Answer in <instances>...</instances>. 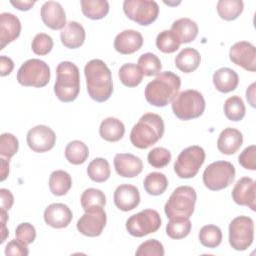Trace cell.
Instances as JSON below:
<instances>
[{"label": "cell", "instance_id": "6da1fadb", "mask_svg": "<svg viewBox=\"0 0 256 256\" xmlns=\"http://www.w3.org/2000/svg\"><path fill=\"white\" fill-rule=\"evenodd\" d=\"M87 92L96 102L107 101L113 93L111 71L100 59L90 60L84 67Z\"/></svg>", "mask_w": 256, "mask_h": 256}, {"label": "cell", "instance_id": "7a4b0ae2", "mask_svg": "<svg viewBox=\"0 0 256 256\" xmlns=\"http://www.w3.org/2000/svg\"><path fill=\"white\" fill-rule=\"evenodd\" d=\"M181 86L180 77L171 72L159 73L145 87L146 101L156 107H165L177 96Z\"/></svg>", "mask_w": 256, "mask_h": 256}, {"label": "cell", "instance_id": "3957f363", "mask_svg": "<svg viewBox=\"0 0 256 256\" xmlns=\"http://www.w3.org/2000/svg\"><path fill=\"white\" fill-rule=\"evenodd\" d=\"M164 121L155 113H145L133 126L130 141L139 149H147L156 144L164 134Z\"/></svg>", "mask_w": 256, "mask_h": 256}, {"label": "cell", "instance_id": "277c9868", "mask_svg": "<svg viewBox=\"0 0 256 256\" xmlns=\"http://www.w3.org/2000/svg\"><path fill=\"white\" fill-rule=\"evenodd\" d=\"M80 91V75L78 67L70 61H62L56 67L54 93L64 103L74 101Z\"/></svg>", "mask_w": 256, "mask_h": 256}, {"label": "cell", "instance_id": "5b68a950", "mask_svg": "<svg viewBox=\"0 0 256 256\" xmlns=\"http://www.w3.org/2000/svg\"><path fill=\"white\" fill-rule=\"evenodd\" d=\"M205 106L206 103L203 95L194 89L180 92L171 102L174 115L184 121L200 117L205 110Z\"/></svg>", "mask_w": 256, "mask_h": 256}, {"label": "cell", "instance_id": "8992f818", "mask_svg": "<svg viewBox=\"0 0 256 256\" xmlns=\"http://www.w3.org/2000/svg\"><path fill=\"white\" fill-rule=\"evenodd\" d=\"M196 191L191 186H179L177 187L164 206L166 216L170 218L185 217L189 218L195 208L196 203Z\"/></svg>", "mask_w": 256, "mask_h": 256}, {"label": "cell", "instance_id": "52a82bcc", "mask_svg": "<svg viewBox=\"0 0 256 256\" xmlns=\"http://www.w3.org/2000/svg\"><path fill=\"white\" fill-rule=\"evenodd\" d=\"M50 68L46 62L32 58L25 61L17 72V81L25 87L41 88L50 81Z\"/></svg>", "mask_w": 256, "mask_h": 256}, {"label": "cell", "instance_id": "ba28073f", "mask_svg": "<svg viewBox=\"0 0 256 256\" xmlns=\"http://www.w3.org/2000/svg\"><path fill=\"white\" fill-rule=\"evenodd\" d=\"M202 178L206 188L219 191L232 184L235 179V167L228 161H215L205 168Z\"/></svg>", "mask_w": 256, "mask_h": 256}, {"label": "cell", "instance_id": "9c48e42d", "mask_svg": "<svg viewBox=\"0 0 256 256\" xmlns=\"http://www.w3.org/2000/svg\"><path fill=\"white\" fill-rule=\"evenodd\" d=\"M205 151L198 145H192L180 152L175 163L174 171L179 178L189 179L196 176L205 161Z\"/></svg>", "mask_w": 256, "mask_h": 256}, {"label": "cell", "instance_id": "30bf717a", "mask_svg": "<svg viewBox=\"0 0 256 256\" xmlns=\"http://www.w3.org/2000/svg\"><path fill=\"white\" fill-rule=\"evenodd\" d=\"M161 226V217L156 210L144 209L130 216L126 221V230L131 236L144 237L155 233Z\"/></svg>", "mask_w": 256, "mask_h": 256}, {"label": "cell", "instance_id": "8fae6325", "mask_svg": "<svg viewBox=\"0 0 256 256\" xmlns=\"http://www.w3.org/2000/svg\"><path fill=\"white\" fill-rule=\"evenodd\" d=\"M254 239V222L248 216H238L229 224V244L237 251L248 249Z\"/></svg>", "mask_w": 256, "mask_h": 256}, {"label": "cell", "instance_id": "7c38bea8", "mask_svg": "<svg viewBox=\"0 0 256 256\" xmlns=\"http://www.w3.org/2000/svg\"><path fill=\"white\" fill-rule=\"evenodd\" d=\"M123 11L132 21L142 26H148L157 19L159 6L155 1L125 0L123 2Z\"/></svg>", "mask_w": 256, "mask_h": 256}, {"label": "cell", "instance_id": "4fadbf2b", "mask_svg": "<svg viewBox=\"0 0 256 256\" xmlns=\"http://www.w3.org/2000/svg\"><path fill=\"white\" fill-rule=\"evenodd\" d=\"M107 221L106 212L103 207H92L85 210V213L78 219L77 230L88 237L101 235Z\"/></svg>", "mask_w": 256, "mask_h": 256}, {"label": "cell", "instance_id": "5bb4252c", "mask_svg": "<svg viewBox=\"0 0 256 256\" xmlns=\"http://www.w3.org/2000/svg\"><path fill=\"white\" fill-rule=\"evenodd\" d=\"M27 145L36 153H44L51 150L56 143L54 131L46 125H37L31 128L26 136Z\"/></svg>", "mask_w": 256, "mask_h": 256}, {"label": "cell", "instance_id": "9a60e30c", "mask_svg": "<svg viewBox=\"0 0 256 256\" xmlns=\"http://www.w3.org/2000/svg\"><path fill=\"white\" fill-rule=\"evenodd\" d=\"M229 58L234 64L247 71H256V48L250 42L239 41L233 44L229 51Z\"/></svg>", "mask_w": 256, "mask_h": 256}, {"label": "cell", "instance_id": "2e32d148", "mask_svg": "<svg viewBox=\"0 0 256 256\" xmlns=\"http://www.w3.org/2000/svg\"><path fill=\"white\" fill-rule=\"evenodd\" d=\"M255 193L256 187L254 180L250 177H242L236 182L231 195L232 199L236 204L241 206H247L252 211H255Z\"/></svg>", "mask_w": 256, "mask_h": 256}, {"label": "cell", "instance_id": "e0dca14e", "mask_svg": "<svg viewBox=\"0 0 256 256\" xmlns=\"http://www.w3.org/2000/svg\"><path fill=\"white\" fill-rule=\"evenodd\" d=\"M43 23L52 30H62L66 26V14L59 2L47 1L40 11Z\"/></svg>", "mask_w": 256, "mask_h": 256}, {"label": "cell", "instance_id": "ac0fdd59", "mask_svg": "<svg viewBox=\"0 0 256 256\" xmlns=\"http://www.w3.org/2000/svg\"><path fill=\"white\" fill-rule=\"evenodd\" d=\"M116 173L124 178H134L143 170L142 160L131 153H118L114 157Z\"/></svg>", "mask_w": 256, "mask_h": 256}, {"label": "cell", "instance_id": "d6986e66", "mask_svg": "<svg viewBox=\"0 0 256 256\" xmlns=\"http://www.w3.org/2000/svg\"><path fill=\"white\" fill-rule=\"evenodd\" d=\"M114 204L124 212L135 209L140 203V193L136 186L121 184L114 191Z\"/></svg>", "mask_w": 256, "mask_h": 256}, {"label": "cell", "instance_id": "ffe728a7", "mask_svg": "<svg viewBox=\"0 0 256 256\" xmlns=\"http://www.w3.org/2000/svg\"><path fill=\"white\" fill-rule=\"evenodd\" d=\"M43 217L47 225L60 229L67 227L71 223L73 214L67 205L63 203H52L46 207Z\"/></svg>", "mask_w": 256, "mask_h": 256}, {"label": "cell", "instance_id": "44dd1931", "mask_svg": "<svg viewBox=\"0 0 256 256\" xmlns=\"http://www.w3.org/2000/svg\"><path fill=\"white\" fill-rule=\"evenodd\" d=\"M21 32V23L17 16L4 12L0 14V49L16 40Z\"/></svg>", "mask_w": 256, "mask_h": 256}, {"label": "cell", "instance_id": "7402d4cb", "mask_svg": "<svg viewBox=\"0 0 256 256\" xmlns=\"http://www.w3.org/2000/svg\"><path fill=\"white\" fill-rule=\"evenodd\" d=\"M143 45V37L140 32L132 29L124 30L116 35L114 48L123 55L132 54L138 51Z\"/></svg>", "mask_w": 256, "mask_h": 256}, {"label": "cell", "instance_id": "603a6c76", "mask_svg": "<svg viewBox=\"0 0 256 256\" xmlns=\"http://www.w3.org/2000/svg\"><path fill=\"white\" fill-rule=\"evenodd\" d=\"M242 143V133L238 129L227 127L220 133L218 137L217 148L222 154L232 155L239 150Z\"/></svg>", "mask_w": 256, "mask_h": 256}, {"label": "cell", "instance_id": "cb8c5ba5", "mask_svg": "<svg viewBox=\"0 0 256 256\" xmlns=\"http://www.w3.org/2000/svg\"><path fill=\"white\" fill-rule=\"evenodd\" d=\"M85 29L76 21L68 22L60 33L62 44L69 49H77L81 47L85 41Z\"/></svg>", "mask_w": 256, "mask_h": 256}, {"label": "cell", "instance_id": "d4e9b609", "mask_svg": "<svg viewBox=\"0 0 256 256\" xmlns=\"http://www.w3.org/2000/svg\"><path fill=\"white\" fill-rule=\"evenodd\" d=\"M239 83L238 74L231 68L222 67L213 74V84L221 93H229L235 90Z\"/></svg>", "mask_w": 256, "mask_h": 256}, {"label": "cell", "instance_id": "484cf974", "mask_svg": "<svg viewBox=\"0 0 256 256\" xmlns=\"http://www.w3.org/2000/svg\"><path fill=\"white\" fill-rule=\"evenodd\" d=\"M171 31L180 43H189L198 35V25L190 18H180L173 22Z\"/></svg>", "mask_w": 256, "mask_h": 256}, {"label": "cell", "instance_id": "4316f807", "mask_svg": "<svg viewBox=\"0 0 256 256\" xmlns=\"http://www.w3.org/2000/svg\"><path fill=\"white\" fill-rule=\"evenodd\" d=\"M125 126L117 118L108 117L104 119L99 127V134L102 139L108 142H117L124 136Z\"/></svg>", "mask_w": 256, "mask_h": 256}, {"label": "cell", "instance_id": "83f0119b", "mask_svg": "<svg viewBox=\"0 0 256 256\" xmlns=\"http://www.w3.org/2000/svg\"><path fill=\"white\" fill-rule=\"evenodd\" d=\"M201 62L200 53L191 47L184 48L175 57V66L184 73H191L195 71Z\"/></svg>", "mask_w": 256, "mask_h": 256}, {"label": "cell", "instance_id": "f1b7e54d", "mask_svg": "<svg viewBox=\"0 0 256 256\" xmlns=\"http://www.w3.org/2000/svg\"><path fill=\"white\" fill-rule=\"evenodd\" d=\"M72 187V178L64 170L53 171L49 177V188L53 195L63 196L68 193Z\"/></svg>", "mask_w": 256, "mask_h": 256}, {"label": "cell", "instance_id": "f546056e", "mask_svg": "<svg viewBox=\"0 0 256 256\" xmlns=\"http://www.w3.org/2000/svg\"><path fill=\"white\" fill-rule=\"evenodd\" d=\"M81 11L89 19L99 20L109 12V3L106 0H82Z\"/></svg>", "mask_w": 256, "mask_h": 256}, {"label": "cell", "instance_id": "4dcf8cb0", "mask_svg": "<svg viewBox=\"0 0 256 256\" xmlns=\"http://www.w3.org/2000/svg\"><path fill=\"white\" fill-rule=\"evenodd\" d=\"M89 156V149L87 145L80 140H73L69 142L65 148L66 160L73 165L83 164Z\"/></svg>", "mask_w": 256, "mask_h": 256}, {"label": "cell", "instance_id": "1f68e13d", "mask_svg": "<svg viewBox=\"0 0 256 256\" xmlns=\"http://www.w3.org/2000/svg\"><path fill=\"white\" fill-rule=\"evenodd\" d=\"M87 174L94 182L102 183L107 181L111 175L109 162L105 158L93 159L87 167Z\"/></svg>", "mask_w": 256, "mask_h": 256}, {"label": "cell", "instance_id": "d6a6232c", "mask_svg": "<svg viewBox=\"0 0 256 256\" xmlns=\"http://www.w3.org/2000/svg\"><path fill=\"white\" fill-rule=\"evenodd\" d=\"M143 186L145 191L152 196L163 194L168 187V180L165 174L160 172H151L146 175Z\"/></svg>", "mask_w": 256, "mask_h": 256}, {"label": "cell", "instance_id": "836d02e7", "mask_svg": "<svg viewBox=\"0 0 256 256\" xmlns=\"http://www.w3.org/2000/svg\"><path fill=\"white\" fill-rule=\"evenodd\" d=\"M244 8L241 0H219L217 2V13L221 19L232 21L237 19Z\"/></svg>", "mask_w": 256, "mask_h": 256}, {"label": "cell", "instance_id": "e575fe53", "mask_svg": "<svg viewBox=\"0 0 256 256\" xmlns=\"http://www.w3.org/2000/svg\"><path fill=\"white\" fill-rule=\"evenodd\" d=\"M118 76L121 83L126 87H136L143 79V73L138 65L134 63L123 64L119 69Z\"/></svg>", "mask_w": 256, "mask_h": 256}, {"label": "cell", "instance_id": "d590c367", "mask_svg": "<svg viewBox=\"0 0 256 256\" xmlns=\"http://www.w3.org/2000/svg\"><path fill=\"white\" fill-rule=\"evenodd\" d=\"M191 221L185 217L170 218L166 225V234L172 239H183L191 231Z\"/></svg>", "mask_w": 256, "mask_h": 256}, {"label": "cell", "instance_id": "8d00e7d4", "mask_svg": "<svg viewBox=\"0 0 256 256\" xmlns=\"http://www.w3.org/2000/svg\"><path fill=\"white\" fill-rule=\"evenodd\" d=\"M246 112L245 104L241 97L234 95L226 99L224 103V113L230 121H240L244 118Z\"/></svg>", "mask_w": 256, "mask_h": 256}, {"label": "cell", "instance_id": "74e56055", "mask_svg": "<svg viewBox=\"0 0 256 256\" xmlns=\"http://www.w3.org/2000/svg\"><path fill=\"white\" fill-rule=\"evenodd\" d=\"M199 241L207 248H216L221 244L222 231L216 225H205L200 229Z\"/></svg>", "mask_w": 256, "mask_h": 256}, {"label": "cell", "instance_id": "f35d334b", "mask_svg": "<svg viewBox=\"0 0 256 256\" xmlns=\"http://www.w3.org/2000/svg\"><path fill=\"white\" fill-rule=\"evenodd\" d=\"M138 67L145 76H155L161 71L162 64L158 56L153 53H144L138 59Z\"/></svg>", "mask_w": 256, "mask_h": 256}, {"label": "cell", "instance_id": "ab89813d", "mask_svg": "<svg viewBox=\"0 0 256 256\" xmlns=\"http://www.w3.org/2000/svg\"><path fill=\"white\" fill-rule=\"evenodd\" d=\"M81 206L85 210L92 207H104L106 204L105 194L96 188L86 189L80 198Z\"/></svg>", "mask_w": 256, "mask_h": 256}, {"label": "cell", "instance_id": "60d3db41", "mask_svg": "<svg viewBox=\"0 0 256 256\" xmlns=\"http://www.w3.org/2000/svg\"><path fill=\"white\" fill-rule=\"evenodd\" d=\"M180 42L171 30H163L156 37V46L163 53H173L180 47Z\"/></svg>", "mask_w": 256, "mask_h": 256}, {"label": "cell", "instance_id": "b9f144b4", "mask_svg": "<svg viewBox=\"0 0 256 256\" xmlns=\"http://www.w3.org/2000/svg\"><path fill=\"white\" fill-rule=\"evenodd\" d=\"M148 163L156 169L164 168L171 161V153L164 147L153 148L147 155Z\"/></svg>", "mask_w": 256, "mask_h": 256}, {"label": "cell", "instance_id": "7bdbcfd3", "mask_svg": "<svg viewBox=\"0 0 256 256\" xmlns=\"http://www.w3.org/2000/svg\"><path fill=\"white\" fill-rule=\"evenodd\" d=\"M19 148L18 139L11 133H3L0 136V155L3 158L10 159L13 157Z\"/></svg>", "mask_w": 256, "mask_h": 256}, {"label": "cell", "instance_id": "ee69618b", "mask_svg": "<svg viewBox=\"0 0 256 256\" xmlns=\"http://www.w3.org/2000/svg\"><path fill=\"white\" fill-rule=\"evenodd\" d=\"M54 42L50 35L45 33H38L32 40L31 48L36 55H47L53 48Z\"/></svg>", "mask_w": 256, "mask_h": 256}, {"label": "cell", "instance_id": "f6af8a7d", "mask_svg": "<svg viewBox=\"0 0 256 256\" xmlns=\"http://www.w3.org/2000/svg\"><path fill=\"white\" fill-rule=\"evenodd\" d=\"M164 247L156 239H149L141 243L135 252L136 256H163Z\"/></svg>", "mask_w": 256, "mask_h": 256}, {"label": "cell", "instance_id": "bcb514c9", "mask_svg": "<svg viewBox=\"0 0 256 256\" xmlns=\"http://www.w3.org/2000/svg\"><path fill=\"white\" fill-rule=\"evenodd\" d=\"M15 236H16V239H18L22 243L29 245L33 243L36 238L35 227L28 222L21 223L16 227Z\"/></svg>", "mask_w": 256, "mask_h": 256}, {"label": "cell", "instance_id": "7dc6e473", "mask_svg": "<svg viewBox=\"0 0 256 256\" xmlns=\"http://www.w3.org/2000/svg\"><path fill=\"white\" fill-rule=\"evenodd\" d=\"M255 154H256V146L255 145H250V146L246 147L240 153V155L238 157L239 164L247 170H255L256 169Z\"/></svg>", "mask_w": 256, "mask_h": 256}, {"label": "cell", "instance_id": "c3c4849f", "mask_svg": "<svg viewBox=\"0 0 256 256\" xmlns=\"http://www.w3.org/2000/svg\"><path fill=\"white\" fill-rule=\"evenodd\" d=\"M28 245L22 243L18 239H13L5 247V255L7 256H27L29 254Z\"/></svg>", "mask_w": 256, "mask_h": 256}, {"label": "cell", "instance_id": "681fc988", "mask_svg": "<svg viewBox=\"0 0 256 256\" xmlns=\"http://www.w3.org/2000/svg\"><path fill=\"white\" fill-rule=\"evenodd\" d=\"M0 195H1V209L8 211L9 209H11L14 203V197L11 191L5 188L0 189Z\"/></svg>", "mask_w": 256, "mask_h": 256}, {"label": "cell", "instance_id": "f907efd6", "mask_svg": "<svg viewBox=\"0 0 256 256\" xmlns=\"http://www.w3.org/2000/svg\"><path fill=\"white\" fill-rule=\"evenodd\" d=\"M13 68H14L13 60L5 55H2L0 57V75L2 77L9 75L12 72Z\"/></svg>", "mask_w": 256, "mask_h": 256}, {"label": "cell", "instance_id": "816d5d0a", "mask_svg": "<svg viewBox=\"0 0 256 256\" xmlns=\"http://www.w3.org/2000/svg\"><path fill=\"white\" fill-rule=\"evenodd\" d=\"M11 5H13L16 9L20 11H28L30 10L34 5L35 1H21V0H16V1H10Z\"/></svg>", "mask_w": 256, "mask_h": 256}, {"label": "cell", "instance_id": "f5cc1de1", "mask_svg": "<svg viewBox=\"0 0 256 256\" xmlns=\"http://www.w3.org/2000/svg\"><path fill=\"white\" fill-rule=\"evenodd\" d=\"M255 82L252 83L246 90V98L252 107H255Z\"/></svg>", "mask_w": 256, "mask_h": 256}, {"label": "cell", "instance_id": "db71d44e", "mask_svg": "<svg viewBox=\"0 0 256 256\" xmlns=\"http://www.w3.org/2000/svg\"><path fill=\"white\" fill-rule=\"evenodd\" d=\"M1 181H4L9 174V160L1 157Z\"/></svg>", "mask_w": 256, "mask_h": 256}]
</instances>
